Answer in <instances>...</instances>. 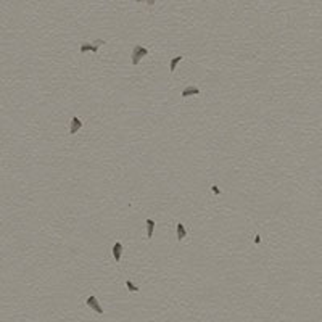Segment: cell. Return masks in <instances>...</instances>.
I'll list each match as a JSON object with an SVG mask.
<instances>
[{"label": "cell", "mask_w": 322, "mask_h": 322, "mask_svg": "<svg viewBox=\"0 0 322 322\" xmlns=\"http://www.w3.org/2000/svg\"><path fill=\"white\" fill-rule=\"evenodd\" d=\"M148 55V49H145V47H142V45H135L134 47V50H132V64H139V61L143 58V57H147Z\"/></svg>", "instance_id": "6da1fadb"}, {"label": "cell", "mask_w": 322, "mask_h": 322, "mask_svg": "<svg viewBox=\"0 0 322 322\" xmlns=\"http://www.w3.org/2000/svg\"><path fill=\"white\" fill-rule=\"evenodd\" d=\"M103 43H105L103 39H97L94 43H82V45H81V52H82V53H85V52H94V53H97V52H98V47L103 45Z\"/></svg>", "instance_id": "7a4b0ae2"}, {"label": "cell", "mask_w": 322, "mask_h": 322, "mask_svg": "<svg viewBox=\"0 0 322 322\" xmlns=\"http://www.w3.org/2000/svg\"><path fill=\"white\" fill-rule=\"evenodd\" d=\"M85 304L89 306V308H92L95 313H98V314H103V309H102V306L98 304V299H97V296L95 295H90L87 299H85Z\"/></svg>", "instance_id": "3957f363"}, {"label": "cell", "mask_w": 322, "mask_h": 322, "mask_svg": "<svg viewBox=\"0 0 322 322\" xmlns=\"http://www.w3.org/2000/svg\"><path fill=\"white\" fill-rule=\"evenodd\" d=\"M111 253H113V256H115V261L119 263V261H121V254H123V243H121V242H116L115 245H113Z\"/></svg>", "instance_id": "277c9868"}, {"label": "cell", "mask_w": 322, "mask_h": 322, "mask_svg": "<svg viewBox=\"0 0 322 322\" xmlns=\"http://www.w3.org/2000/svg\"><path fill=\"white\" fill-rule=\"evenodd\" d=\"M82 127V121L77 118V116H73V119H71V127H69V134L73 135V134H76L77 130H79Z\"/></svg>", "instance_id": "5b68a950"}, {"label": "cell", "mask_w": 322, "mask_h": 322, "mask_svg": "<svg viewBox=\"0 0 322 322\" xmlns=\"http://www.w3.org/2000/svg\"><path fill=\"white\" fill-rule=\"evenodd\" d=\"M188 95H200V89H197V87H185L182 90V98H187Z\"/></svg>", "instance_id": "8992f818"}, {"label": "cell", "mask_w": 322, "mask_h": 322, "mask_svg": "<svg viewBox=\"0 0 322 322\" xmlns=\"http://www.w3.org/2000/svg\"><path fill=\"white\" fill-rule=\"evenodd\" d=\"M176 230H177V240H179V242H181V240H184V238L187 237V230H185V227H184L181 222L177 224Z\"/></svg>", "instance_id": "52a82bcc"}, {"label": "cell", "mask_w": 322, "mask_h": 322, "mask_svg": "<svg viewBox=\"0 0 322 322\" xmlns=\"http://www.w3.org/2000/svg\"><path fill=\"white\" fill-rule=\"evenodd\" d=\"M153 229H155V221L153 219H147V235H148V240H151L153 237Z\"/></svg>", "instance_id": "ba28073f"}, {"label": "cell", "mask_w": 322, "mask_h": 322, "mask_svg": "<svg viewBox=\"0 0 322 322\" xmlns=\"http://www.w3.org/2000/svg\"><path fill=\"white\" fill-rule=\"evenodd\" d=\"M126 287H127V290H129V292H132V293H137V292L140 290V288H139L137 285H134L130 280H126Z\"/></svg>", "instance_id": "9c48e42d"}, {"label": "cell", "mask_w": 322, "mask_h": 322, "mask_svg": "<svg viewBox=\"0 0 322 322\" xmlns=\"http://www.w3.org/2000/svg\"><path fill=\"white\" fill-rule=\"evenodd\" d=\"M181 60H182L181 55H179V57H176V58H172V60H171V66H169V71H171V73H174V71H176V64L179 63Z\"/></svg>", "instance_id": "30bf717a"}, {"label": "cell", "mask_w": 322, "mask_h": 322, "mask_svg": "<svg viewBox=\"0 0 322 322\" xmlns=\"http://www.w3.org/2000/svg\"><path fill=\"white\" fill-rule=\"evenodd\" d=\"M135 2H137V3H140V2H145L147 5H150V7H151V5H155V2H156V0H135Z\"/></svg>", "instance_id": "8fae6325"}, {"label": "cell", "mask_w": 322, "mask_h": 322, "mask_svg": "<svg viewBox=\"0 0 322 322\" xmlns=\"http://www.w3.org/2000/svg\"><path fill=\"white\" fill-rule=\"evenodd\" d=\"M211 190H213V193H216V195H219V193H221V190H219V188H217L216 185H213V187H211Z\"/></svg>", "instance_id": "7c38bea8"}, {"label": "cell", "mask_w": 322, "mask_h": 322, "mask_svg": "<svg viewBox=\"0 0 322 322\" xmlns=\"http://www.w3.org/2000/svg\"><path fill=\"white\" fill-rule=\"evenodd\" d=\"M259 242H261V240H259V235H256V237H254V243H259Z\"/></svg>", "instance_id": "4fadbf2b"}]
</instances>
